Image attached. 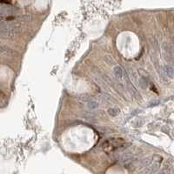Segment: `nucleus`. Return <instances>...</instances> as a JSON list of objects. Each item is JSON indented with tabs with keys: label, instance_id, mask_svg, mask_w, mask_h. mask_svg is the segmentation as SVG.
<instances>
[{
	"label": "nucleus",
	"instance_id": "6",
	"mask_svg": "<svg viewBox=\"0 0 174 174\" xmlns=\"http://www.w3.org/2000/svg\"><path fill=\"white\" fill-rule=\"evenodd\" d=\"M98 106H99V104L95 100H89L88 102H87V107L90 110H95V109L98 108Z\"/></svg>",
	"mask_w": 174,
	"mask_h": 174
},
{
	"label": "nucleus",
	"instance_id": "8",
	"mask_svg": "<svg viewBox=\"0 0 174 174\" xmlns=\"http://www.w3.org/2000/svg\"><path fill=\"white\" fill-rule=\"evenodd\" d=\"M109 113L112 116H115V115L118 114V110H115V109H110L109 110Z\"/></svg>",
	"mask_w": 174,
	"mask_h": 174
},
{
	"label": "nucleus",
	"instance_id": "5",
	"mask_svg": "<svg viewBox=\"0 0 174 174\" xmlns=\"http://www.w3.org/2000/svg\"><path fill=\"white\" fill-rule=\"evenodd\" d=\"M164 72L169 78H173L174 76V68L171 65H166L164 67Z\"/></svg>",
	"mask_w": 174,
	"mask_h": 174
},
{
	"label": "nucleus",
	"instance_id": "4",
	"mask_svg": "<svg viewBox=\"0 0 174 174\" xmlns=\"http://www.w3.org/2000/svg\"><path fill=\"white\" fill-rule=\"evenodd\" d=\"M113 74L114 76L116 77L118 79H122L123 78V76H124V71H123L122 67H120V66H115L114 68H113Z\"/></svg>",
	"mask_w": 174,
	"mask_h": 174
},
{
	"label": "nucleus",
	"instance_id": "1",
	"mask_svg": "<svg viewBox=\"0 0 174 174\" xmlns=\"http://www.w3.org/2000/svg\"><path fill=\"white\" fill-rule=\"evenodd\" d=\"M17 32V28L10 24L0 23V36L4 38H11Z\"/></svg>",
	"mask_w": 174,
	"mask_h": 174
},
{
	"label": "nucleus",
	"instance_id": "2",
	"mask_svg": "<svg viewBox=\"0 0 174 174\" xmlns=\"http://www.w3.org/2000/svg\"><path fill=\"white\" fill-rule=\"evenodd\" d=\"M124 144V140L121 139V138H117V139H112L105 142L103 147H104L105 152H112V151H115L116 149L121 147Z\"/></svg>",
	"mask_w": 174,
	"mask_h": 174
},
{
	"label": "nucleus",
	"instance_id": "7",
	"mask_svg": "<svg viewBox=\"0 0 174 174\" xmlns=\"http://www.w3.org/2000/svg\"><path fill=\"white\" fill-rule=\"evenodd\" d=\"M132 152H124V154H123V156H122V160L123 161H126V160H129L131 158H132Z\"/></svg>",
	"mask_w": 174,
	"mask_h": 174
},
{
	"label": "nucleus",
	"instance_id": "3",
	"mask_svg": "<svg viewBox=\"0 0 174 174\" xmlns=\"http://www.w3.org/2000/svg\"><path fill=\"white\" fill-rule=\"evenodd\" d=\"M159 165H160V162L159 161H156V162H153L151 165L147 166V168L144 171V174H152L153 172H155L158 168H159Z\"/></svg>",
	"mask_w": 174,
	"mask_h": 174
}]
</instances>
